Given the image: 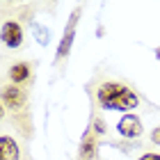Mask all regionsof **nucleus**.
Masks as SVG:
<instances>
[{
  "mask_svg": "<svg viewBox=\"0 0 160 160\" xmlns=\"http://www.w3.org/2000/svg\"><path fill=\"white\" fill-rule=\"evenodd\" d=\"M98 153V142H96V135L94 133H87L82 144H80V151H78V160H94Z\"/></svg>",
  "mask_w": 160,
  "mask_h": 160,
  "instance_id": "6e6552de",
  "label": "nucleus"
},
{
  "mask_svg": "<svg viewBox=\"0 0 160 160\" xmlns=\"http://www.w3.org/2000/svg\"><path fill=\"white\" fill-rule=\"evenodd\" d=\"M7 76H9L12 85L21 87V85H25L28 80H30V76H32V67H30L28 62H14L12 67H9V71H7Z\"/></svg>",
  "mask_w": 160,
  "mask_h": 160,
  "instance_id": "39448f33",
  "label": "nucleus"
},
{
  "mask_svg": "<svg viewBox=\"0 0 160 160\" xmlns=\"http://www.w3.org/2000/svg\"><path fill=\"white\" fill-rule=\"evenodd\" d=\"M151 140H153V144H160V126L153 128V133H151Z\"/></svg>",
  "mask_w": 160,
  "mask_h": 160,
  "instance_id": "1a4fd4ad",
  "label": "nucleus"
},
{
  "mask_svg": "<svg viewBox=\"0 0 160 160\" xmlns=\"http://www.w3.org/2000/svg\"><path fill=\"white\" fill-rule=\"evenodd\" d=\"M76 23H78V12H76V14H71V21H69L67 30H64V39H62V43H60V48H57V60H62V57H67V55H69V50H71V41H73Z\"/></svg>",
  "mask_w": 160,
  "mask_h": 160,
  "instance_id": "0eeeda50",
  "label": "nucleus"
},
{
  "mask_svg": "<svg viewBox=\"0 0 160 160\" xmlns=\"http://www.w3.org/2000/svg\"><path fill=\"white\" fill-rule=\"evenodd\" d=\"M96 98H98V105L103 108V110H121V112H128L137 108L140 103V98H137V94L130 89V87L121 85V82H103L98 85L96 89Z\"/></svg>",
  "mask_w": 160,
  "mask_h": 160,
  "instance_id": "f257e3e1",
  "label": "nucleus"
},
{
  "mask_svg": "<svg viewBox=\"0 0 160 160\" xmlns=\"http://www.w3.org/2000/svg\"><path fill=\"white\" fill-rule=\"evenodd\" d=\"M0 98H2V105L9 110H21L25 105V92L16 85H5L0 89Z\"/></svg>",
  "mask_w": 160,
  "mask_h": 160,
  "instance_id": "f03ea898",
  "label": "nucleus"
},
{
  "mask_svg": "<svg viewBox=\"0 0 160 160\" xmlns=\"http://www.w3.org/2000/svg\"><path fill=\"white\" fill-rule=\"evenodd\" d=\"M140 160H160V153H144Z\"/></svg>",
  "mask_w": 160,
  "mask_h": 160,
  "instance_id": "9d476101",
  "label": "nucleus"
},
{
  "mask_svg": "<svg viewBox=\"0 0 160 160\" xmlns=\"http://www.w3.org/2000/svg\"><path fill=\"white\" fill-rule=\"evenodd\" d=\"M117 130L123 135V137H140L142 135V121L135 117V114H123L117 123Z\"/></svg>",
  "mask_w": 160,
  "mask_h": 160,
  "instance_id": "20e7f679",
  "label": "nucleus"
},
{
  "mask_svg": "<svg viewBox=\"0 0 160 160\" xmlns=\"http://www.w3.org/2000/svg\"><path fill=\"white\" fill-rule=\"evenodd\" d=\"M96 130H98V133H103V130H105V126H103V121H101V119H96Z\"/></svg>",
  "mask_w": 160,
  "mask_h": 160,
  "instance_id": "9b49d317",
  "label": "nucleus"
},
{
  "mask_svg": "<svg viewBox=\"0 0 160 160\" xmlns=\"http://www.w3.org/2000/svg\"><path fill=\"white\" fill-rule=\"evenodd\" d=\"M0 39L7 48H18L23 43V28L16 21H7L2 23V30H0Z\"/></svg>",
  "mask_w": 160,
  "mask_h": 160,
  "instance_id": "7ed1b4c3",
  "label": "nucleus"
},
{
  "mask_svg": "<svg viewBox=\"0 0 160 160\" xmlns=\"http://www.w3.org/2000/svg\"><path fill=\"white\" fill-rule=\"evenodd\" d=\"M158 57H160V50H158Z\"/></svg>",
  "mask_w": 160,
  "mask_h": 160,
  "instance_id": "ddd939ff",
  "label": "nucleus"
},
{
  "mask_svg": "<svg viewBox=\"0 0 160 160\" xmlns=\"http://www.w3.org/2000/svg\"><path fill=\"white\" fill-rule=\"evenodd\" d=\"M0 160H21V147L9 135H0Z\"/></svg>",
  "mask_w": 160,
  "mask_h": 160,
  "instance_id": "423d86ee",
  "label": "nucleus"
},
{
  "mask_svg": "<svg viewBox=\"0 0 160 160\" xmlns=\"http://www.w3.org/2000/svg\"><path fill=\"white\" fill-rule=\"evenodd\" d=\"M5 117V108H2V101H0V119Z\"/></svg>",
  "mask_w": 160,
  "mask_h": 160,
  "instance_id": "f8f14e48",
  "label": "nucleus"
}]
</instances>
